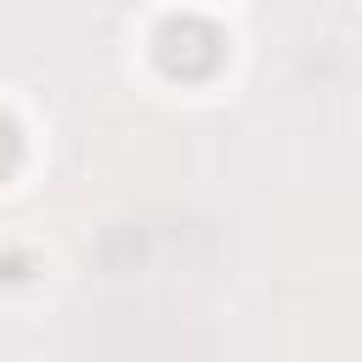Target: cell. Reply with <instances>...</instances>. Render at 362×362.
<instances>
[{
  "label": "cell",
  "mask_w": 362,
  "mask_h": 362,
  "mask_svg": "<svg viewBox=\"0 0 362 362\" xmlns=\"http://www.w3.org/2000/svg\"><path fill=\"white\" fill-rule=\"evenodd\" d=\"M153 57H158V68H164L170 79L198 85V79H215V74H221V62H226V34H221L209 17H198V11H175V17L158 23Z\"/></svg>",
  "instance_id": "6da1fadb"
},
{
  "label": "cell",
  "mask_w": 362,
  "mask_h": 362,
  "mask_svg": "<svg viewBox=\"0 0 362 362\" xmlns=\"http://www.w3.org/2000/svg\"><path fill=\"white\" fill-rule=\"evenodd\" d=\"M17 164H23V130L11 113H0V181H11Z\"/></svg>",
  "instance_id": "7a4b0ae2"
}]
</instances>
